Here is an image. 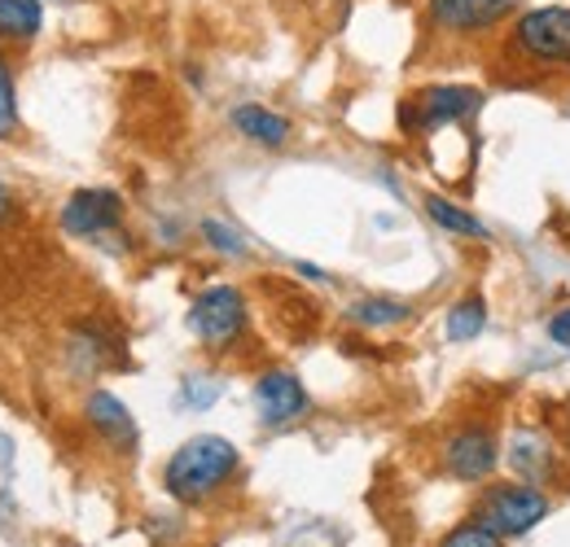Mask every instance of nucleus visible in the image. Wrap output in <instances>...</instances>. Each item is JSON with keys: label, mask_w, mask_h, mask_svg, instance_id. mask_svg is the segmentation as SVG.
<instances>
[{"label": "nucleus", "mask_w": 570, "mask_h": 547, "mask_svg": "<svg viewBox=\"0 0 570 547\" xmlns=\"http://www.w3.org/2000/svg\"><path fill=\"white\" fill-rule=\"evenodd\" d=\"M500 465V442L492 429H461L443 447V469L461 481H488Z\"/></svg>", "instance_id": "7"}, {"label": "nucleus", "mask_w": 570, "mask_h": 547, "mask_svg": "<svg viewBox=\"0 0 570 547\" xmlns=\"http://www.w3.org/2000/svg\"><path fill=\"white\" fill-rule=\"evenodd\" d=\"M233 128L246 140L264 145V149H282L285 140H289V119L277 115V110H268V106H255V101L233 110Z\"/></svg>", "instance_id": "12"}, {"label": "nucleus", "mask_w": 570, "mask_h": 547, "mask_svg": "<svg viewBox=\"0 0 570 547\" xmlns=\"http://www.w3.org/2000/svg\"><path fill=\"white\" fill-rule=\"evenodd\" d=\"M549 508L553 504L535 481H500L492 490H483L479 521H488L504 539H518V535H531L549 517Z\"/></svg>", "instance_id": "4"}, {"label": "nucleus", "mask_w": 570, "mask_h": 547, "mask_svg": "<svg viewBox=\"0 0 570 547\" xmlns=\"http://www.w3.org/2000/svg\"><path fill=\"white\" fill-rule=\"evenodd\" d=\"M83 416H88V425H92L97 434H106L115 447H132V442H137V420H132V411L124 408L110 390H92V395L83 399Z\"/></svg>", "instance_id": "11"}, {"label": "nucleus", "mask_w": 570, "mask_h": 547, "mask_svg": "<svg viewBox=\"0 0 570 547\" xmlns=\"http://www.w3.org/2000/svg\"><path fill=\"white\" fill-rule=\"evenodd\" d=\"M124 219V198L115 189H79L62 206V228L71 237H106Z\"/></svg>", "instance_id": "8"}, {"label": "nucleus", "mask_w": 570, "mask_h": 547, "mask_svg": "<svg viewBox=\"0 0 570 547\" xmlns=\"http://www.w3.org/2000/svg\"><path fill=\"white\" fill-rule=\"evenodd\" d=\"M479 110H483L479 88H470V83H430L400 106V123L413 137H434L443 128H456V123L474 119Z\"/></svg>", "instance_id": "3"}, {"label": "nucleus", "mask_w": 570, "mask_h": 547, "mask_svg": "<svg viewBox=\"0 0 570 547\" xmlns=\"http://www.w3.org/2000/svg\"><path fill=\"white\" fill-rule=\"evenodd\" d=\"M203 237L212 241V250H219V255H233V259H242V255H246L242 232H233V228H228V223H219V219H203Z\"/></svg>", "instance_id": "19"}, {"label": "nucleus", "mask_w": 570, "mask_h": 547, "mask_svg": "<svg viewBox=\"0 0 570 547\" xmlns=\"http://www.w3.org/2000/svg\"><path fill=\"white\" fill-rule=\"evenodd\" d=\"M45 27V9L40 0H0V40H36Z\"/></svg>", "instance_id": "13"}, {"label": "nucleus", "mask_w": 570, "mask_h": 547, "mask_svg": "<svg viewBox=\"0 0 570 547\" xmlns=\"http://www.w3.org/2000/svg\"><path fill=\"white\" fill-rule=\"evenodd\" d=\"M549 338H553V342H562V346H570V307H562L558 316H549Z\"/></svg>", "instance_id": "21"}, {"label": "nucleus", "mask_w": 570, "mask_h": 547, "mask_svg": "<svg viewBox=\"0 0 570 547\" xmlns=\"http://www.w3.org/2000/svg\"><path fill=\"white\" fill-rule=\"evenodd\" d=\"M504 70L518 83L570 74V4H540L522 9L504 27Z\"/></svg>", "instance_id": "1"}, {"label": "nucleus", "mask_w": 570, "mask_h": 547, "mask_svg": "<svg viewBox=\"0 0 570 547\" xmlns=\"http://www.w3.org/2000/svg\"><path fill=\"white\" fill-rule=\"evenodd\" d=\"M189 329L207 346L224 350L246 334V298L233 285H212L207 294H198V302L189 307Z\"/></svg>", "instance_id": "6"}, {"label": "nucleus", "mask_w": 570, "mask_h": 547, "mask_svg": "<svg viewBox=\"0 0 570 547\" xmlns=\"http://www.w3.org/2000/svg\"><path fill=\"white\" fill-rule=\"evenodd\" d=\"M426 215L439 223V228H448V232H456V237H474V241H492V232H488V223L479 219V215H470L465 206L448 202V198H439V193H426Z\"/></svg>", "instance_id": "14"}, {"label": "nucleus", "mask_w": 570, "mask_h": 547, "mask_svg": "<svg viewBox=\"0 0 570 547\" xmlns=\"http://www.w3.org/2000/svg\"><path fill=\"white\" fill-rule=\"evenodd\" d=\"M237 465H242V456H237V447H233L228 438H219V434H198V438H189V442L176 447V456H171L167 469H163V486H167L171 499L198 504V499L215 495L224 481L233 478Z\"/></svg>", "instance_id": "2"}, {"label": "nucleus", "mask_w": 570, "mask_h": 547, "mask_svg": "<svg viewBox=\"0 0 570 547\" xmlns=\"http://www.w3.org/2000/svg\"><path fill=\"white\" fill-rule=\"evenodd\" d=\"M413 316L409 302H395V298H360L347 307V320L360 329H391V325H404Z\"/></svg>", "instance_id": "15"}, {"label": "nucleus", "mask_w": 570, "mask_h": 547, "mask_svg": "<svg viewBox=\"0 0 570 547\" xmlns=\"http://www.w3.org/2000/svg\"><path fill=\"white\" fill-rule=\"evenodd\" d=\"M9 210H13V202H9V189H4V185H0V223H4V219H9Z\"/></svg>", "instance_id": "22"}, {"label": "nucleus", "mask_w": 570, "mask_h": 547, "mask_svg": "<svg viewBox=\"0 0 570 547\" xmlns=\"http://www.w3.org/2000/svg\"><path fill=\"white\" fill-rule=\"evenodd\" d=\"M180 399H185L189 408H207V404H215V399H219V381H212V377H189Z\"/></svg>", "instance_id": "20"}, {"label": "nucleus", "mask_w": 570, "mask_h": 547, "mask_svg": "<svg viewBox=\"0 0 570 547\" xmlns=\"http://www.w3.org/2000/svg\"><path fill=\"white\" fill-rule=\"evenodd\" d=\"M522 0H430V27L439 36H452V40H479V36H492L504 31L513 18H518Z\"/></svg>", "instance_id": "5"}, {"label": "nucleus", "mask_w": 570, "mask_h": 547, "mask_svg": "<svg viewBox=\"0 0 570 547\" xmlns=\"http://www.w3.org/2000/svg\"><path fill=\"white\" fill-rule=\"evenodd\" d=\"M298 276H312V280H325L321 268H312V263H298Z\"/></svg>", "instance_id": "23"}, {"label": "nucleus", "mask_w": 570, "mask_h": 547, "mask_svg": "<svg viewBox=\"0 0 570 547\" xmlns=\"http://www.w3.org/2000/svg\"><path fill=\"white\" fill-rule=\"evenodd\" d=\"M509 465H513V474L522 481H549L558 474V451H553V442H549V434H540V429H518L513 438H509Z\"/></svg>", "instance_id": "10"}, {"label": "nucleus", "mask_w": 570, "mask_h": 547, "mask_svg": "<svg viewBox=\"0 0 570 547\" xmlns=\"http://www.w3.org/2000/svg\"><path fill=\"white\" fill-rule=\"evenodd\" d=\"M483 329H488V302H483L479 294L461 298V302L448 311V320H443V334H448V342H474Z\"/></svg>", "instance_id": "16"}, {"label": "nucleus", "mask_w": 570, "mask_h": 547, "mask_svg": "<svg viewBox=\"0 0 570 547\" xmlns=\"http://www.w3.org/2000/svg\"><path fill=\"white\" fill-rule=\"evenodd\" d=\"M439 547H504V535H497L488 521H461V526H452L448 535H443V544Z\"/></svg>", "instance_id": "17"}, {"label": "nucleus", "mask_w": 570, "mask_h": 547, "mask_svg": "<svg viewBox=\"0 0 570 547\" xmlns=\"http://www.w3.org/2000/svg\"><path fill=\"white\" fill-rule=\"evenodd\" d=\"M13 128H18V92H13L9 62L0 58V140L13 137Z\"/></svg>", "instance_id": "18"}, {"label": "nucleus", "mask_w": 570, "mask_h": 547, "mask_svg": "<svg viewBox=\"0 0 570 547\" xmlns=\"http://www.w3.org/2000/svg\"><path fill=\"white\" fill-rule=\"evenodd\" d=\"M255 408H259V420H264V425L282 429V425L298 420V416L307 411V390H303V381H298L294 372L273 368V372H264V377L255 381Z\"/></svg>", "instance_id": "9"}]
</instances>
